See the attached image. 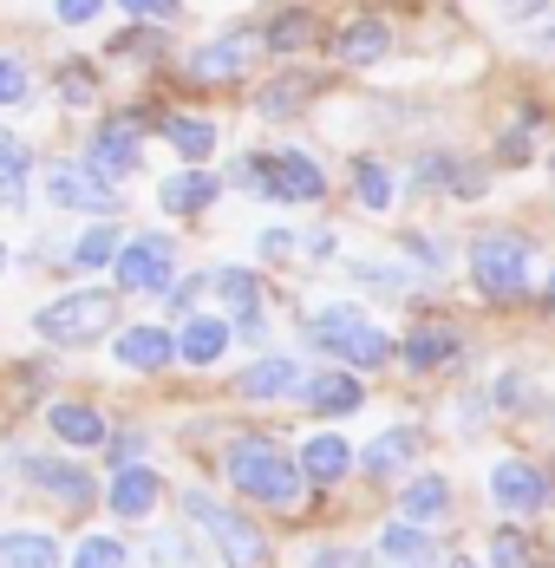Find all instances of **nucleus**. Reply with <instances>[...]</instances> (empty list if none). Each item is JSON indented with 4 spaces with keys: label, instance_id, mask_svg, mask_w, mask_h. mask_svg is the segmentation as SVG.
<instances>
[{
    "label": "nucleus",
    "instance_id": "79ce46f5",
    "mask_svg": "<svg viewBox=\"0 0 555 568\" xmlns=\"http://www.w3.org/2000/svg\"><path fill=\"white\" fill-rule=\"evenodd\" d=\"M33 99V65L13 53H0V112H13V105H27Z\"/></svg>",
    "mask_w": 555,
    "mask_h": 568
},
{
    "label": "nucleus",
    "instance_id": "3c124183",
    "mask_svg": "<svg viewBox=\"0 0 555 568\" xmlns=\"http://www.w3.org/2000/svg\"><path fill=\"white\" fill-rule=\"evenodd\" d=\"M301 248H307L314 268H327V262H340V229H314V235H301Z\"/></svg>",
    "mask_w": 555,
    "mask_h": 568
},
{
    "label": "nucleus",
    "instance_id": "f704fd0d",
    "mask_svg": "<svg viewBox=\"0 0 555 568\" xmlns=\"http://www.w3.org/2000/svg\"><path fill=\"white\" fill-rule=\"evenodd\" d=\"M346 275H353L360 287H380V294H412V287H425V275H418V268H405L398 255H392V262L353 255V262H346Z\"/></svg>",
    "mask_w": 555,
    "mask_h": 568
},
{
    "label": "nucleus",
    "instance_id": "f3484780",
    "mask_svg": "<svg viewBox=\"0 0 555 568\" xmlns=\"http://www.w3.org/2000/svg\"><path fill=\"white\" fill-rule=\"evenodd\" d=\"M346 183H353V203H360L366 216H392V203H398V171H392L386 158L360 151V158L346 164Z\"/></svg>",
    "mask_w": 555,
    "mask_h": 568
},
{
    "label": "nucleus",
    "instance_id": "a19ab883",
    "mask_svg": "<svg viewBox=\"0 0 555 568\" xmlns=\"http://www.w3.org/2000/svg\"><path fill=\"white\" fill-rule=\"evenodd\" d=\"M27 176H33V151L20 144L13 158H0V210H27Z\"/></svg>",
    "mask_w": 555,
    "mask_h": 568
},
{
    "label": "nucleus",
    "instance_id": "2eb2a0df",
    "mask_svg": "<svg viewBox=\"0 0 555 568\" xmlns=\"http://www.w3.org/2000/svg\"><path fill=\"white\" fill-rule=\"evenodd\" d=\"M111 359H118L124 373H164V366H176V334L138 321V327H124V334L111 341Z\"/></svg>",
    "mask_w": 555,
    "mask_h": 568
},
{
    "label": "nucleus",
    "instance_id": "5701e85b",
    "mask_svg": "<svg viewBox=\"0 0 555 568\" xmlns=\"http://www.w3.org/2000/svg\"><path fill=\"white\" fill-rule=\"evenodd\" d=\"M418 452H425V432H418V425H392V432H380V438L360 452V464H366V477H398V470L418 464Z\"/></svg>",
    "mask_w": 555,
    "mask_h": 568
},
{
    "label": "nucleus",
    "instance_id": "cd10ccee",
    "mask_svg": "<svg viewBox=\"0 0 555 568\" xmlns=\"http://www.w3.org/2000/svg\"><path fill=\"white\" fill-rule=\"evenodd\" d=\"M307 405H314L321 418H353V412L366 405V379H360V373H340V366H333V373H314V379H307Z\"/></svg>",
    "mask_w": 555,
    "mask_h": 568
},
{
    "label": "nucleus",
    "instance_id": "2f4dec72",
    "mask_svg": "<svg viewBox=\"0 0 555 568\" xmlns=\"http://www.w3.org/2000/svg\"><path fill=\"white\" fill-rule=\"evenodd\" d=\"M380 556L392 568H438V549H432V536L418 523H386L380 529Z\"/></svg>",
    "mask_w": 555,
    "mask_h": 568
},
{
    "label": "nucleus",
    "instance_id": "f257e3e1",
    "mask_svg": "<svg viewBox=\"0 0 555 568\" xmlns=\"http://www.w3.org/2000/svg\"><path fill=\"white\" fill-rule=\"evenodd\" d=\"M222 470H229V484L242 490V497H255V504H269V510H294L301 504V464L281 452V438L269 432H242L229 452H222Z\"/></svg>",
    "mask_w": 555,
    "mask_h": 568
},
{
    "label": "nucleus",
    "instance_id": "a878e982",
    "mask_svg": "<svg viewBox=\"0 0 555 568\" xmlns=\"http://www.w3.org/2000/svg\"><path fill=\"white\" fill-rule=\"evenodd\" d=\"M314 40H321V13H314V7H281L275 20L262 27V53H275V59L307 53Z\"/></svg>",
    "mask_w": 555,
    "mask_h": 568
},
{
    "label": "nucleus",
    "instance_id": "ea45409f",
    "mask_svg": "<svg viewBox=\"0 0 555 568\" xmlns=\"http://www.w3.org/2000/svg\"><path fill=\"white\" fill-rule=\"evenodd\" d=\"M7 568H65V562H59V542L47 529H20V536H7Z\"/></svg>",
    "mask_w": 555,
    "mask_h": 568
},
{
    "label": "nucleus",
    "instance_id": "f8f14e48",
    "mask_svg": "<svg viewBox=\"0 0 555 568\" xmlns=\"http://www.w3.org/2000/svg\"><path fill=\"white\" fill-rule=\"evenodd\" d=\"M13 470H20V484H33V490L59 497L65 510H92V497H99L92 470H85V464H65V457H20Z\"/></svg>",
    "mask_w": 555,
    "mask_h": 568
},
{
    "label": "nucleus",
    "instance_id": "bb28decb",
    "mask_svg": "<svg viewBox=\"0 0 555 568\" xmlns=\"http://www.w3.org/2000/svg\"><path fill=\"white\" fill-rule=\"evenodd\" d=\"M105 504H111V516H131V523H138V516H151L164 504V484H158L144 464H131V470H118L105 484Z\"/></svg>",
    "mask_w": 555,
    "mask_h": 568
},
{
    "label": "nucleus",
    "instance_id": "b1692460",
    "mask_svg": "<svg viewBox=\"0 0 555 568\" xmlns=\"http://www.w3.org/2000/svg\"><path fill=\"white\" fill-rule=\"evenodd\" d=\"M353 327H366V307H360V301H321V307L301 314V341L321 346V353H333Z\"/></svg>",
    "mask_w": 555,
    "mask_h": 568
},
{
    "label": "nucleus",
    "instance_id": "c03bdc74",
    "mask_svg": "<svg viewBox=\"0 0 555 568\" xmlns=\"http://www.w3.org/2000/svg\"><path fill=\"white\" fill-rule=\"evenodd\" d=\"M491 562L497 568H543L536 562V542H529L523 529H497V536H491Z\"/></svg>",
    "mask_w": 555,
    "mask_h": 568
},
{
    "label": "nucleus",
    "instance_id": "e433bc0d",
    "mask_svg": "<svg viewBox=\"0 0 555 568\" xmlns=\"http://www.w3.org/2000/svg\"><path fill=\"white\" fill-rule=\"evenodd\" d=\"M536 124H543V112H523L509 131H497V151H491L497 171H523V164H536Z\"/></svg>",
    "mask_w": 555,
    "mask_h": 568
},
{
    "label": "nucleus",
    "instance_id": "37998d69",
    "mask_svg": "<svg viewBox=\"0 0 555 568\" xmlns=\"http://www.w3.org/2000/svg\"><path fill=\"white\" fill-rule=\"evenodd\" d=\"M255 255H262L269 268H287V262L301 255V229H287V223H269L262 235H255Z\"/></svg>",
    "mask_w": 555,
    "mask_h": 568
},
{
    "label": "nucleus",
    "instance_id": "7ed1b4c3",
    "mask_svg": "<svg viewBox=\"0 0 555 568\" xmlns=\"http://www.w3.org/2000/svg\"><path fill=\"white\" fill-rule=\"evenodd\" d=\"M118 327V294L111 287H79V294H59L47 307H33V334L47 346H92Z\"/></svg>",
    "mask_w": 555,
    "mask_h": 568
},
{
    "label": "nucleus",
    "instance_id": "09e8293b",
    "mask_svg": "<svg viewBox=\"0 0 555 568\" xmlns=\"http://www.w3.org/2000/svg\"><path fill=\"white\" fill-rule=\"evenodd\" d=\"M491 13H497L503 27H516V20H529V27H536L543 13H555V7H549V0H491Z\"/></svg>",
    "mask_w": 555,
    "mask_h": 568
},
{
    "label": "nucleus",
    "instance_id": "20e7f679",
    "mask_svg": "<svg viewBox=\"0 0 555 568\" xmlns=\"http://www.w3.org/2000/svg\"><path fill=\"white\" fill-rule=\"evenodd\" d=\"M183 510L196 516V529L222 549V562L229 568H269V536H262L249 516L222 510L216 497H203V490H183Z\"/></svg>",
    "mask_w": 555,
    "mask_h": 568
},
{
    "label": "nucleus",
    "instance_id": "58836bf2",
    "mask_svg": "<svg viewBox=\"0 0 555 568\" xmlns=\"http://www.w3.org/2000/svg\"><path fill=\"white\" fill-rule=\"evenodd\" d=\"M105 59H118V65H158V59H164V33H151V27H124L118 40H105Z\"/></svg>",
    "mask_w": 555,
    "mask_h": 568
},
{
    "label": "nucleus",
    "instance_id": "9d476101",
    "mask_svg": "<svg viewBox=\"0 0 555 568\" xmlns=\"http://www.w3.org/2000/svg\"><path fill=\"white\" fill-rule=\"evenodd\" d=\"M412 190L477 203V196L491 190V164H484V158H471V151H425V158L412 164Z\"/></svg>",
    "mask_w": 555,
    "mask_h": 568
},
{
    "label": "nucleus",
    "instance_id": "603ef678",
    "mask_svg": "<svg viewBox=\"0 0 555 568\" xmlns=\"http://www.w3.org/2000/svg\"><path fill=\"white\" fill-rule=\"evenodd\" d=\"M529 53H536V59H555V13H543V20L529 27Z\"/></svg>",
    "mask_w": 555,
    "mask_h": 568
},
{
    "label": "nucleus",
    "instance_id": "6e6d98bb",
    "mask_svg": "<svg viewBox=\"0 0 555 568\" xmlns=\"http://www.w3.org/2000/svg\"><path fill=\"white\" fill-rule=\"evenodd\" d=\"M444 568H477V562H471V556H457V562H444Z\"/></svg>",
    "mask_w": 555,
    "mask_h": 568
},
{
    "label": "nucleus",
    "instance_id": "72a5a7b5",
    "mask_svg": "<svg viewBox=\"0 0 555 568\" xmlns=\"http://www.w3.org/2000/svg\"><path fill=\"white\" fill-rule=\"evenodd\" d=\"M131 568H203V556H196V542H190L183 529H151V536L138 542Z\"/></svg>",
    "mask_w": 555,
    "mask_h": 568
},
{
    "label": "nucleus",
    "instance_id": "423d86ee",
    "mask_svg": "<svg viewBox=\"0 0 555 568\" xmlns=\"http://www.w3.org/2000/svg\"><path fill=\"white\" fill-rule=\"evenodd\" d=\"M255 53H262V33L235 27V33H216V40L190 47L176 72H183L190 85H242V79H249V65H255Z\"/></svg>",
    "mask_w": 555,
    "mask_h": 568
},
{
    "label": "nucleus",
    "instance_id": "7c9ffc66",
    "mask_svg": "<svg viewBox=\"0 0 555 568\" xmlns=\"http://www.w3.org/2000/svg\"><path fill=\"white\" fill-rule=\"evenodd\" d=\"M333 359H346V373H380V366L398 359V341H392L386 327H373V321H366V327H353L346 341L333 346Z\"/></svg>",
    "mask_w": 555,
    "mask_h": 568
},
{
    "label": "nucleus",
    "instance_id": "dca6fc26",
    "mask_svg": "<svg viewBox=\"0 0 555 568\" xmlns=\"http://www.w3.org/2000/svg\"><path fill=\"white\" fill-rule=\"evenodd\" d=\"M216 196H222V176L216 171L176 164L170 176H158V210H164V216H203Z\"/></svg>",
    "mask_w": 555,
    "mask_h": 568
},
{
    "label": "nucleus",
    "instance_id": "ddd939ff",
    "mask_svg": "<svg viewBox=\"0 0 555 568\" xmlns=\"http://www.w3.org/2000/svg\"><path fill=\"white\" fill-rule=\"evenodd\" d=\"M491 497H497L503 516H529L555 497V484L529 464V457H497V464H491Z\"/></svg>",
    "mask_w": 555,
    "mask_h": 568
},
{
    "label": "nucleus",
    "instance_id": "de8ad7c7",
    "mask_svg": "<svg viewBox=\"0 0 555 568\" xmlns=\"http://www.w3.org/2000/svg\"><path fill=\"white\" fill-rule=\"evenodd\" d=\"M203 294H210V268H196V275H183V282H170V294H164V301H170V314H176V321H190Z\"/></svg>",
    "mask_w": 555,
    "mask_h": 568
},
{
    "label": "nucleus",
    "instance_id": "8fccbe9b",
    "mask_svg": "<svg viewBox=\"0 0 555 568\" xmlns=\"http://www.w3.org/2000/svg\"><path fill=\"white\" fill-rule=\"evenodd\" d=\"M105 13V0H53V20L59 27H92Z\"/></svg>",
    "mask_w": 555,
    "mask_h": 568
},
{
    "label": "nucleus",
    "instance_id": "c756f323",
    "mask_svg": "<svg viewBox=\"0 0 555 568\" xmlns=\"http://www.w3.org/2000/svg\"><path fill=\"white\" fill-rule=\"evenodd\" d=\"M398 248H405V262H412L425 282H444V275L457 268V242L438 235V229H405V235H398Z\"/></svg>",
    "mask_w": 555,
    "mask_h": 568
},
{
    "label": "nucleus",
    "instance_id": "c9c22d12",
    "mask_svg": "<svg viewBox=\"0 0 555 568\" xmlns=\"http://www.w3.org/2000/svg\"><path fill=\"white\" fill-rule=\"evenodd\" d=\"M301 470H307L314 484H340V477L353 470V445H346V438H333V432H321V438H307V445H301Z\"/></svg>",
    "mask_w": 555,
    "mask_h": 568
},
{
    "label": "nucleus",
    "instance_id": "4c0bfd02",
    "mask_svg": "<svg viewBox=\"0 0 555 568\" xmlns=\"http://www.w3.org/2000/svg\"><path fill=\"white\" fill-rule=\"evenodd\" d=\"M53 99L65 112H92L99 105V65H79V59H65L53 72Z\"/></svg>",
    "mask_w": 555,
    "mask_h": 568
},
{
    "label": "nucleus",
    "instance_id": "49530a36",
    "mask_svg": "<svg viewBox=\"0 0 555 568\" xmlns=\"http://www.w3.org/2000/svg\"><path fill=\"white\" fill-rule=\"evenodd\" d=\"M131 27H176L183 20V0H118Z\"/></svg>",
    "mask_w": 555,
    "mask_h": 568
},
{
    "label": "nucleus",
    "instance_id": "13d9d810",
    "mask_svg": "<svg viewBox=\"0 0 555 568\" xmlns=\"http://www.w3.org/2000/svg\"><path fill=\"white\" fill-rule=\"evenodd\" d=\"M0 568H7V542H0Z\"/></svg>",
    "mask_w": 555,
    "mask_h": 568
},
{
    "label": "nucleus",
    "instance_id": "412c9836",
    "mask_svg": "<svg viewBox=\"0 0 555 568\" xmlns=\"http://www.w3.org/2000/svg\"><path fill=\"white\" fill-rule=\"evenodd\" d=\"M47 425H53L65 445H79V452H92V445H111V425L99 405H85V398H53L47 405Z\"/></svg>",
    "mask_w": 555,
    "mask_h": 568
},
{
    "label": "nucleus",
    "instance_id": "bf43d9fd",
    "mask_svg": "<svg viewBox=\"0 0 555 568\" xmlns=\"http://www.w3.org/2000/svg\"><path fill=\"white\" fill-rule=\"evenodd\" d=\"M549 171H555V151H549Z\"/></svg>",
    "mask_w": 555,
    "mask_h": 568
},
{
    "label": "nucleus",
    "instance_id": "c85d7f7f",
    "mask_svg": "<svg viewBox=\"0 0 555 568\" xmlns=\"http://www.w3.org/2000/svg\"><path fill=\"white\" fill-rule=\"evenodd\" d=\"M210 294H216L222 307H229V321H249V314H262V275L255 268H235V262H222V268H210Z\"/></svg>",
    "mask_w": 555,
    "mask_h": 568
},
{
    "label": "nucleus",
    "instance_id": "393cba45",
    "mask_svg": "<svg viewBox=\"0 0 555 568\" xmlns=\"http://www.w3.org/2000/svg\"><path fill=\"white\" fill-rule=\"evenodd\" d=\"M314 92H321V79H314V72H281V79H269V85L255 92V118H269V124L301 118L307 105H314Z\"/></svg>",
    "mask_w": 555,
    "mask_h": 568
},
{
    "label": "nucleus",
    "instance_id": "f03ea898",
    "mask_svg": "<svg viewBox=\"0 0 555 568\" xmlns=\"http://www.w3.org/2000/svg\"><path fill=\"white\" fill-rule=\"evenodd\" d=\"M464 268H471V282L484 301H523L529 287H536V248L516 235V229H484L471 248H464Z\"/></svg>",
    "mask_w": 555,
    "mask_h": 568
},
{
    "label": "nucleus",
    "instance_id": "5fc2aeb1",
    "mask_svg": "<svg viewBox=\"0 0 555 568\" xmlns=\"http://www.w3.org/2000/svg\"><path fill=\"white\" fill-rule=\"evenodd\" d=\"M13 151H20V138H13V131H0V158H13Z\"/></svg>",
    "mask_w": 555,
    "mask_h": 568
},
{
    "label": "nucleus",
    "instance_id": "39448f33",
    "mask_svg": "<svg viewBox=\"0 0 555 568\" xmlns=\"http://www.w3.org/2000/svg\"><path fill=\"white\" fill-rule=\"evenodd\" d=\"M47 203H53L59 216L111 223V216H118V183H105L99 171H85L79 158H53V164H47Z\"/></svg>",
    "mask_w": 555,
    "mask_h": 568
},
{
    "label": "nucleus",
    "instance_id": "6ab92c4d",
    "mask_svg": "<svg viewBox=\"0 0 555 568\" xmlns=\"http://www.w3.org/2000/svg\"><path fill=\"white\" fill-rule=\"evenodd\" d=\"M118 255H124V229H118V216H111V223H85L72 242H65V268H72V275L118 268Z\"/></svg>",
    "mask_w": 555,
    "mask_h": 568
},
{
    "label": "nucleus",
    "instance_id": "4468645a",
    "mask_svg": "<svg viewBox=\"0 0 555 568\" xmlns=\"http://www.w3.org/2000/svg\"><path fill=\"white\" fill-rule=\"evenodd\" d=\"M307 366L294 353H262L255 366L235 373V398H287V393H307Z\"/></svg>",
    "mask_w": 555,
    "mask_h": 568
},
{
    "label": "nucleus",
    "instance_id": "1a4fd4ad",
    "mask_svg": "<svg viewBox=\"0 0 555 568\" xmlns=\"http://www.w3.org/2000/svg\"><path fill=\"white\" fill-rule=\"evenodd\" d=\"M327 196V171L314 164V151L301 144H281V151H262V203H321Z\"/></svg>",
    "mask_w": 555,
    "mask_h": 568
},
{
    "label": "nucleus",
    "instance_id": "a18cd8bd",
    "mask_svg": "<svg viewBox=\"0 0 555 568\" xmlns=\"http://www.w3.org/2000/svg\"><path fill=\"white\" fill-rule=\"evenodd\" d=\"M65 568H124V542L118 536H85Z\"/></svg>",
    "mask_w": 555,
    "mask_h": 568
},
{
    "label": "nucleus",
    "instance_id": "9b49d317",
    "mask_svg": "<svg viewBox=\"0 0 555 568\" xmlns=\"http://www.w3.org/2000/svg\"><path fill=\"white\" fill-rule=\"evenodd\" d=\"M392 47H398V33H392L386 13H353V20L333 27V40H327L333 65H346V72H366V65L392 59Z\"/></svg>",
    "mask_w": 555,
    "mask_h": 568
},
{
    "label": "nucleus",
    "instance_id": "4d7b16f0",
    "mask_svg": "<svg viewBox=\"0 0 555 568\" xmlns=\"http://www.w3.org/2000/svg\"><path fill=\"white\" fill-rule=\"evenodd\" d=\"M0 275H7V242H0Z\"/></svg>",
    "mask_w": 555,
    "mask_h": 568
},
{
    "label": "nucleus",
    "instance_id": "473e14b6",
    "mask_svg": "<svg viewBox=\"0 0 555 568\" xmlns=\"http://www.w3.org/2000/svg\"><path fill=\"white\" fill-rule=\"evenodd\" d=\"M398 516L418 523V529L444 523V516H451V484H444V477H412V484L398 490Z\"/></svg>",
    "mask_w": 555,
    "mask_h": 568
},
{
    "label": "nucleus",
    "instance_id": "864d4df0",
    "mask_svg": "<svg viewBox=\"0 0 555 568\" xmlns=\"http://www.w3.org/2000/svg\"><path fill=\"white\" fill-rule=\"evenodd\" d=\"M314 568H366L353 549H314Z\"/></svg>",
    "mask_w": 555,
    "mask_h": 568
},
{
    "label": "nucleus",
    "instance_id": "a211bd4d",
    "mask_svg": "<svg viewBox=\"0 0 555 568\" xmlns=\"http://www.w3.org/2000/svg\"><path fill=\"white\" fill-rule=\"evenodd\" d=\"M158 131H164V144L176 151V164H210L216 158V118H203V112H164L158 118Z\"/></svg>",
    "mask_w": 555,
    "mask_h": 568
},
{
    "label": "nucleus",
    "instance_id": "6e6552de",
    "mask_svg": "<svg viewBox=\"0 0 555 568\" xmlns=\"http://www.w3.org/2000/svg\"><path fill=\"white\" fill-rule=\"evenodd\" d=\"M118 294H170L176 282V242L164 229H144V235H124V255H118Z\"/></svg>",
    "mask_w": 555,
    "mask_h": 568
},
{
    "label": "nucleus",
    "instance_id": "aec40b11",
    "mask_svg": "<svg viewBox=\"0 0 555 568\" xmlns=\"http://www.w3.org/2000/svg\"><path fill=\"white\" fill-rule=\"evenodd\" d=\"M457 353H464V341H457V327H444V321H418V327L398 341V359H405L412 373H444Z\"/></svg>",
    "mask_w": 555,
    "mask_h": 568
},
{
    "label": "nucleus",
    "instance_id": "0eeeda50",
    "mask_svg": "<svg viewBox=\"0 0 555 568\" xmlns=\"http://www.w3.org/2000/svg\"><path fill=\"white\" fill-rule=\"evenodd\" d=\"M138 158H144V118H131V112L99 118V131H92L85 151H79V164L99 171L105 183H131V176H138Z\"/></svg>",
    "mask_w": 555,
    "mask_h": 568
},
{
    "label": "nucleus",
    "instance_id": "4be33fe9",
    "mask_svg": "<svg viewBox=\"0 0 555 568\" xmlns=\"http://www.w3.org/2000/svg\"><path fill=\"white\" fill-rule=\"evenodd\" d=\"M235 341V327L222 321V314H190L183 327H176V359L183 366H216L222 353Z\"/></svg>",
    "mask_w": 555,
    "mask_h": 568
}]
</instances>
